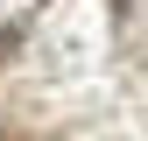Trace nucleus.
Instances as JSON below:
<instances>
[{
	"instance_id": "nucleus-1",
	"label": "nucleus",
	"mask_w": 148,
	"mask_h": 141,
	"mask_svg": "<svg viewBox=\"0 0 148 141\" xmlns=\"http://www.w3.org/2000/svg\"><path fill=\"white\" fill-rule=\"evenodd\" d=\"M127 7H134V0H113V14H120V21H127Z\"/></svg>"
}]
</instances>
